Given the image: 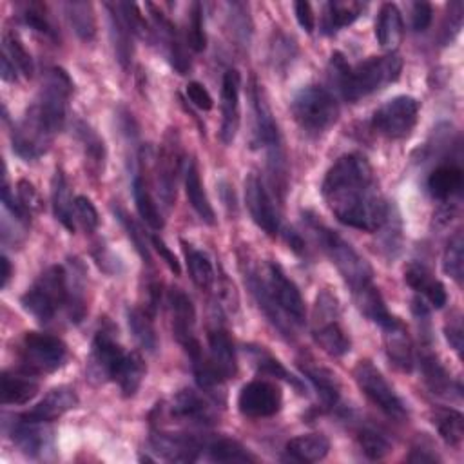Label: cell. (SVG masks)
<instances>
[{
  "label": "cell",
  "instance_id": "obj_1",
  "mask_svg": "<svg viewBox=\"0 0 464 464\" xmlns=\"http://www.w3.org/2000/svg\"><path fill=\"white\" fill-rule=\"evenodd\" d=\"M321 194L334 216L348 227L375 232L388 221L390 207L362 154L341 156L324 174Z\"/></svg>",
  "mask_w": 464,
  "mask_h": 464
},
{
  "label": "cell",
  "instance_id": "obj_5",
  "mask_svg": "<svg viewBox=\"0 0 464 464\" xmlns=\"http://www.w3.org/2000/svg\"><path fill=\"white\" fill-rule=\"evenodd\" d=\"M290 111L301 129L308 132H324L339 118V103L332 91L321 85L299 89L290 103Z\"/></svg>",
  "mask_w": 464,
  "mask_h": 464
},
{
  "label": "cell",
  "instance_id": "obj_27",
  "mask_svg": "<svg viewBox=\"0 0 464 464\" xmlns=\"http://www.w3.org/2000/svg\"><path fill=\"white\" fill-rule=\"evenodd\" d=\"M404 281L408 283V286H411L415 292L422 294L431 306L435 308H442L448 301V294L444 285L430 272V268H426L420 263H410L404 268Z\"/></svg>",
  "mask_w": 464,
  "mask_h": 464
},
{
  "label": "cell",
  "instance_id": "obj_25",
  "mask_svg": "<svg viewBox=\"0 0 464 464\" xmlns=\"http://www.w3.org/2000/svg\"><path fill=\"white\" fill-rule=\"evenodd\" d=\"M76 404H78L76 392L69 386H58V388H53L33 410L24 413V417L47 424L62 417L69 410L76 408Z\"/></svg>",
  "mask_w": 464,
  "mask_h": 464
},
{
  "label": "cell",
  "instance_id": "obj_50",
  "mask_svg": "<svg viewBox=\"0 0 464 464\" xmlns=\"http://www.w3.org/2000/svg\"><path fill=\"white\" fill-rule=\"evenodd\" d=\"M76 134L85 149V154L91 158V161L100 169L103 167V160H105V147L102 138L87 125V123H78L76 125Z\"/></svg>",
  "mask_w": 464,
  "mask_h": 464
},
{
  "label": "cell",
  "instance_id": "obj_46",
  "mask_svg": "<svg viewBox=\"0 0 464 464\" xmlns=\"http://www.w3.org/2000/svg\"><path fill=\"white\" fill-rule=\"evenodd\" d=\"M2 53L7 54V58L13 62L16 71H20L27 78L33 76V72H34L33 58H31L29 51L25 49L24 42L20 40V36L14 31H5V34H4V51Z\"/></svg>",
  "mask_w": 464,
  "mask_h": 464
},
{
  "label": "cell",
  "instance_id": "obj_31",
  "mask_svg": "<svg viewBox=\"0 0 464 464\" xmlns=\"http://www.w3.org/2000/svg\"><path fill=\"white\" fill-rule=\"evenodd\" d=\"M404 34L401 11L395 4H382L375 20V36L384 49H395Z\"/></svg>",
  "mask_w": 464,
  "mask_h": 464
},
{
  "label": "cell",
  "instance_id": "obj_40",
  "mask_svg": "<svg viewBox=\"0 0 464 464\" xmlns=\"http://www.w3.org/2000/svg\"><path fill=\"white\" fill-rule=\"evenodd\" d=\"M183 245V254H185V261H187V268H188V274L194 281L196 286L207 290L212 286L214 279H216V272H214V266H212V261L208 259L207 254H203L201 250L194 248L192 245L181 241Z\"/></svg>",
  "mask_w": 464,
  "mask_h": 464
},
{
  "label": "cell",
  "instance_id": "obj_23",
  "mask_svg": "<svg viewBox=\"0 0 464 464\" xmlns=\"http://www.w3.org/2000/svg\"><path fill=\"white\" fill-rule=\"evenodd\" d=\"M245 283L250 288V294L254 295L257 306L261 308V312L265 314V317L283 334V335H292V323L281 314V310L277 308L272 292L268 288L266 279H263L257 270L250 268L245 274Z\"/></svg>",
  "mask_w": 464,
  "mask_h": 464
},
{
  "label": "cell",
  "instance_id": "obj_59",
  "mask_svg": "<svg viewBox=\"0 0 464 464\" xmlns=\"http://www.w3.org/2000/svg\"><path fill=\"white\" fill-rule=\"evenodd\" d=\"M152 246L156 248V252L160 254V257L169 265V268L178 276V274L181 272V268H179V261L176 259L174 252L165 245V241H163L161 237H158V236H152Z\"/></svg>",
  "mask_w": 464,
  "mask_h": 464
},
{
  "label": "cell",
  "instance_id": "obj_6",
  "mask_svg": "<svg viewBox=\"0 0 464 464\" xmlns=\"http://www.w3.org/2000/svg\"><path fill=\"white\" fill-rule=\"evenodd\" d=\"M250 100H252V112H254V132H252V145L261 147L266 150L268 167L272 176H276V183L285 187V154L281 147V136L277 123L270 112V107L263 96V91L254 82L250 87Z\"/></svg>",
  "mask_w": 464,
  "mask_h": 464
},
{
  "label": "cell",
  "instance_id": "obj_28",
  "mask_svg": "<svg viewBox=\"0 0 464 464\" xmlns=\"http://www.w3.org/2000/svg\"><path fill=\"white\" fill-rule=\"evenodd\" d=\"M208 359L214 370L223 377L230 379L237 372V361H236V352L234 344L228 337V334L223 328H212L208 330Z\"/></svg>",
  "mask_w": 464,
  "mask_h": 464
},
{
  "label": "cell",
  "instance_id": "obj_26",
  "mask_svg": "<svg viewBox=\"0 0 464 464\" xmlns=\"http://www.w3.org/2000/svg\"><path fill=\"white\" fill-rule=\"evenodd\" d=\"M107 11H109V24H111V40H112V47H114V54L120 62V65L123 69H129L130 60H132V53H134V45H132V36L134 31L130 29L125 14L120 9V4H105Z\"/></svg>",
  "mask_w": 464,
  "mask_h": 464
},
{
  "label": "cell",
  "instance_id": "obj_8",
  "mask_svg": "<svg viewBox=\"0 0 464 464\" xmlns=\"http://www.w3.org/2000/svg\"><path fill=\"white\" fill-rule=\"evenodd\" d=\"M67 357V346L62 339L40 334L25 332L20 343V361L25 372L51 373L58 370Z\"/></svg>",
  "mask_w": 464,
  "mask_h": 464
},
{
  "label": "cell",
  "instance_id": "obj_44",
  "mask_svg": "<svg viewBox=\"0 0 464 464\" xmlns=\"http://www.w3.org/2000/svg\"><path fill=\"white\" fill-rule=\"evenodd\" d=\"M420 372H422V379L428 384V388L433 393L439 395H448V392L451 390V381L448 372L440 366V362L435 359L433 353L430 352H422L420 353Z\"/></svg>",
  "mask_w": 464,
  "mask_h": 464
},
{
  "label": "cell",
  "instance_id": "obj_15",
  "mask_svg": "<svg viewBox=\"0 0 464 464\" xmlns=\"http://www.w3.org/2000/svg\"><path fill=\"white\" fill-rule=\"evenodd\" d=\"M283 395L281 390L268 381H250L237 395V408L245 417L265 419L272 417L281 410Z\"/></svg>",
  "mask_w": 464,
  "mask_h": 464
},
{
  "label": "cell",
  "instance_id": "obj_9",
  "mask_svg": "<svg viewBox=\"0 0 464 464\" xmlns=\"http://www.w3.org/2000/svg\"><path fill=\"white\" fill-rule=\"evenodd\" d=\"M417 118L419 102L413 96L399 94L375 109L372 116V127L390 140H401L413 130Z\"/></svg>",
  "mask_w": 464,
  "mask_h": 464
},
{
  "label": "cell",
  "instance_id": "obj_57",
  "mask_svg": "<svg viewBox=\"0 0 464 464\" xmlns=\"http://www.w3.org/2000/svg\"><path fill=\"white\" fill-rule=\"evenodd\" d=\"M16 192H18V199L29 212L40 208V198H38V192L33 187V183H29L27 179H20L16 185Z\"/></svg>",
  "mask_w": 464,
  "mask_h": 464
},
{
  "label": "cell",
  "instance_id": "obj_32",
  "mask_svg": "<svg viewBox=\"0 0 464 464\" xmlns=\"http://www.w3.org/2000/svg\"><path fill=\"white\" fill-rule=\"evenodd\" d=\"M185 194L187 199L190 203V207L196 210V214L208 225H214L216 216H214V208L207 198V192L203 188L201 183V176H199V169L196 160H190L185 167Z\"/></svg>",
  "mask_w": 464,
  "mask_h": 464
},
{
  "label": "cell",
  "instance_id": "obj_47",
  "mask_svg": "<svg viewBox=\"0 0 464 464\" xmlns=\"http://www.w3.org/2000/svg\"><path fill=\"white\" fill-rule=\"evenodd\" d=\"M248 352H250L252 362H254V366L259 373L268 375V377H281V379L288 381L292 386H295L299 392H303V384L297 379H294L274 355H270L266 350H263V346L261 348L259 346L248 348Z\"/></svg>",
  "mask_w": 464,
  "mask_h": 464
},
{
  "label": "cell",
  "instance_id": "obj_13",
  "mask_svg": "<svg viewBox=\"0 0 464 464\" xmlns=\"http://www.w3.org/2000/svg\"><path fill=\"white\" fill-rule=\"evenodd\" d=\"M266 283H268L272 297H274L277 308L281 310V314L292 324H304V319H306L304 299H303L297 285L285 274V270L277 263L268 265Z\"/></svg>",
  "mask_w": 464,
  "mask_h": 464
},
{
  "label": "cell",
  "instance_id": "obj_38",
  "mask_svg": "<svg viewBox=\"0 0 464 464\" xmlns=\"http://www.w3.org/2000/svg\"><path fill=\"white\" fill-rule=\"evenodd\" d=\"M145 372H147V368H145L141 355L136 352H127V355L114 377V382H118L123 397H132L140 390Z\"/></svg>",
  "mask_w": 464,
  "mask_h": 464
},
{
  "label": "cell",
  "instance_id": "obj_22",
  "mask_svg": "<svg viewBox=\"0 0 464 464\" xmlns=\"http://www.w3.org/2000/svg\"><path fill=\"white\" fill-rule=\"evenodd\" d=\"M382 339H384V350L388 359L395 368L401 372H411L413 370V346L411 339L408 335L406 326L401 319H393L390 324L382 326Z\"/></svg>",
  "mask_w": 464,
  "mask_h": 464
},
{
  "label": "cell",
  "instance_id": "obj_52",
  "mask_svg": "<svg viewBox=\"0 0 464 464\" xmlns=\"http://www.w3.org/2000/svg\"><path fill=\"white\" fill-rule=\"evenodd\" d=\"M114 216L118 218V221L121 223V227L125 228L129 239L134 243L138 254L147 261L150 263V252H149V246H147V241H145V234L141 232V228L136 225V221L120 207H114Z\"/></svg>",
  "mask_w": 464,
  "mask_h": 464
},
{
  "label": "cell",
  "instance_id": "obj_16",
  "mask_svg": "<svg viewBox=\"0 0 464 464\" xmlns=\"http://www.w3.org/2000/svg\"><path fill=\"white\" fill-rule=\"evenodd\" d=\"M245 201L254 223L268 236L279 234V216L263 179L250 172L245 179Z\"/></svg>",
  "mask_w": 464,
  "mask_h": 464
},
{
  "label": "cell",
  "instance_id": "obj_42",
  "mask_svg": "<svg viewBox=\"0 0 464 464\" xmlns=\"http://www.w3.org/2000/svg\"><path fill=\"white\" fill-rule=\"evenodd\" d=\"M207 455L214 462H254L256 457L237 440L228 437H218L207 446Z\"/></svg>",
  "mask_w": 464,
  "mask_h": 464
},
{
  "label": "cell",
  "instance_id": "obj_11",
  "mask_svg": "<svg viewBox=\"0 0 464 464\" xmlns=\"http://www.w3.org/2000/svg\"><path fill=\"white\" fill-rule=\"evenodd\" d=\"M56 132L31 105L13 129V150L25 161H33L47 152Z\"/></svg>",
  "mask_w": 464,
  "mask_h": 464
},
{
  "label": "cell",
  "instance_id": "obj_7",
  "mask_svg": "<svg viewBox=\"0 0 464 464\" xmlns=\"http://www.w3.org/2000/svg\"><path fill=\"white\" fill-rule=\"evenodd\" d=\"M353 379L359 390L388 417L395 420H404L408 410L401 397L395 393L392 384L381 373V370L372 361H359L353 368Z\"/></svg>",
  "mask_w": 464,
  "mask_h": 464
},
{
  "label": "cell",
  "instance_id": "obj_19",
  "mask_svg": "<svg viewBox=\"0 0 464 464\" xmlns=\"http://www.w3.org/2000/svg\"><path fill=\"white\" fill-rule=\"evenodd\" d=\"M45 422L31 420L24 415L13 419L9 435L11 440L22 450V453L29 457H40L45 450L51 448V431L44 426Z\"/></svg>",
  "mask_w": 464,
  "mask_h": 464
},
{
  "label": "cell",
  "instance_id": "obj_45",
  "mask_svg": "<svg viewBox=\"0 0 464 464\" xmlns=\"http://www.w3.org/2000/svg\"><path fill=\"white\" fill-rule=\"evenodd\" d=\"M433 424L437 426L440 437L446 444L459 448L464 439V417L457 410H439L433 417Z\"/></svg>",
  "mask_w": 464,
  "mask_h": 464
},
{
  "label": "cell",
  "instance_id": "obj_37",
  "mask_svg": "<svg viewBox=\"0 0 464 464\" xmlns=\"http://www.w3.org/2000/svg\"><path fill=\"white\" fill-rule=\"evenodd\" d=\"M353 295V301H355V306L359 308V312L362 315H366L370 321H373L375 324H379L381 328L390 324L395 315H392L386 308V303L379 292V288L372 283L357 292L352 294Z\"/></svg>",
  "mask_w": 464,
  "mask_h": 464
},
{
  "label": "cell",
  "instance_id": "obj_12",
  "mask_svg": "<svg viewBox=\"0 0 464 464\" xmlns=\"http://www.w3.org/2000/svg\"><path fill=\"white\" fill-rule=\"evenodd\" d=\"M125 355L127 352L116 341L112 330H98L87 359V377L96 384L114 381Z\"/></svg>",
  "mask_w": 464,
  "mask_h": 464
},
{
  "label": "cell",
  "instance_id": "obj_3",
  "mask_svg": "<svg viewBox=\"0 0 464 464\" xmlns=\"http://www.w3.org/2000/svg\"><path fill=\"white\" fill-rule=\"evenodd\" d=\"M304 221L315 243L337 268L352 294L373 283L372 266L344 237H341L335 230L328 228L310 214H304Z\"/></svg>",
  "mask_w": 464,
  "mask_h": 464
},
{
  "label": "cell",
  "instance_id": "obj_36",
  "mask_svg": "<svg viewBox=\"0 0 464 464\" xmlns=\"http://www.w3.org/2000/svg\"><path fill=\"white\" fill-rule=\"evenodd\" d=\"M330 440L323 433L297 435L286 442V453L299 462H317L326 457Z\"/></svg>",
  "mask_w": 464,
  "mask_h": 464
},
{
  "label": "cell",
  "instance_id": "obj_24",
  "mask_svg": "<svg viewBox=\"0 0 464 464\" xmlns=\"http://www.w3.org/2000/svg\"><path fill=\"white\" fill-rule=\"evenodd\" d=\"M170 413L176 419L208 426L216 422V411L210 402H207L199 393L194 390H181L174 395L170 404Z\"/></svg>",
  "mask_w": 464,
  "mask_h": 464
},
{
  "label": "cell",
  "instance_id": "obj_48",
  "mask_svg": "<svg viewBox=\"0 0 464 464\" xmlns=\"http://www.w3.org/2000/svg\"><path fill=\"white\" fill-rule=\"evenodd\" d=\"M442 268L451 279L460 283L462 274H464V239H462L460 230L450 237V241L444 248Z\"/></svg>",
  "mask_w": 464,
  "mask_h": 464
},
{
  "label": "cell",
  "instance_id": "obj_33",
  "mask_svg": "<svg viewBox=\"0 0 464 464\" xmlns=\"http://www.w3.org/2000/svg\"><path fill=\"white\" fill-rule=\"evenodd\" d=\"M38 388L40 384L31 372L2 373V402L4 404H25L38 393Z\"/></svg>",
  "mask_w": 464,
  "mask_h": 464
},
{
  "label": "cell",
  "instance_id": "obj_39",
  "mask_svg": "<svg viewBox=\"0 0 464 464\" xmlns=\"http://www.w3.org/2000/svg\"><path fill=\"white\" fill-rule=\"evenodd\" d=\"M132 196H134V203L138 208V214L141 216V219L154 230H161L163 228V216L145 183V179L136 174L132 179Z\"/></svg>",
  "mask_w": 464,
  "mask_h": 464
},
{
  "label": "cell",
  "instance_id": "obj_55",
  "mask_svg": "<svg viewBox=\"0 0 464 464\" xmlns=\"http://www.w3.org/2000/svg\"><path fill=\"white\" fill-rule=\"evenodd\" d=\"M433 18V7L428 2L411 4V27L417 33H422L430 27Z\"/></svg>",
  "mask_w": 464,
  "mask_h": 464
},
{
  "label": "cell",
  "instance_id": "obj_18",
  "mask_svg": "<svg viewBox=\"0 0 464 464\" xmlns=\"http://www.w3.org/2000/svg\"><path fill=\"white\" fill-rule=\"evenodd\" d=\"M239 87L241 76L236 69H227L221 82V129L219 138L230 145L239 129Z\"/></svg>",
  "mask_w": 464,
  "mask_h": 464
},
{
  "label": "cell",
  "instance_id": "obj_51",
  "mask_svg": "<svg viewBox=\"0 0 464 464\" xmlns=\"http://www.w3.org/2000/svg\"><path fill=\"white\" fill-rule=\"evenodd\" d=\"M187 45L194 51H203L207 45V36L203 31V7L199 2L190 5L188 24H187Z\"/></svg>",
  "mask_w": 464,
  "mask_h": 464
},
{
  "label": "cell",
  "instance_id": "obj_60",
  "mask_svg": "<svg viewBox=\"0 0 464 464\" xmlns=\"http://www.w3.org/2000/svg\"><path fill=\"white\" fill-rule=\"evenodd\" d=\"M446 337H448L450 344L455 348V352L460 353V350H462V326H460V319L450 321V324L446 326Z\"/></svg>",
  "mask_w": 464,
  "mask_h": 464
},
{
  "label": "cell",
  "instance_id": "obj_49",
  "mask_svg": "<svg viewBox=\"0 0 464 464\" xmlns=\"http://www.w3.org/2000/svg\"><path fill=\"white\" fill-rule=\"evenodd\" d=\"M357 442L361 446V451L372 459V460H379V459H384L390 451H392V444L390 440L379 433L377 430L373 428H362L359 430L357 433Z\"/></svg>",
  "mask_w": 464,
  "mask_h": 464
},
{
  "label": "cell",
  "instance_id": "obj_2",
  "mask_svg": "<svg viewBox=\"0 0 464 464\" xmlns=\"http://www.w3.org/2000/svg\"><path fill=\"white\" fill-rule=\"evenodd\" d=\"M334 80L346 102H357L386 85L393 83L402 71V60L395 53L370 56L355 65H348L341 54L332 56Z\"/></svg>",
  "mask_w": 464,
  "mask_h": 464
},
{
  "label": "cell",
  "instance_id": "obj_61",
  "mask_svg": "<svg viewBox=\"0 0 464 464\" xmlns=\"http://www.w3.org/2000/svg\"><path fill=\"white\" fill-rule=\"evenodd\" d=\"M410 460L411 462H433V460H439V457L435 455V451H431V448H426L424 444H420V446L413 448Z\"/></svg>",
  "mask_w": 464,
  "mask_h": 464
},
{
  "label": "cell",
  "instance_id": "obj_17",
  "mask_svg": "<svg viewBox=\"0 0 464 464\" xmlns=\"http://www.w3.org/2000/svg\"><path fill=\"white\" fill-rule=\"evenodd\" d=\"M169 306H170L174 337L178 339V343L185 348V352L190 357L201 350V344L194 335V324H196L194 304L183 290L172 288L169 294Z\"/></svg>",
  "mask_w": 464,
  "mask_h": 464
},
{
  "label": "cell",
  "instance_id": "obj_62",
  "mask_svg": "<svg viewBox=\"0 0 464 464\" xmlns=\"http://www.w3.org/2000/svg\"><path fill=\"white\" fill-rule=\"evenodd\" d=\"M0 74L5 82H14L16 80V67L13 65V62L4 53H2V60H0Z\"/></svg>",
  "mask_w": 464,
  "mask_h": 464
},
{
  "label": "cell",
  "instance_id": "obj_56",
  "mask_svg": "<svg viewBox=\"0 0 464 464\" xmlns=\"http://www.w3.org/2000/svg\"><path fill=\"white\" fill-rule=\"evenodd\" d=\"M187 98L190 100L192 105H196V107L201 109V111H210L212 105H214L210 92H208V91L205 89V85L199 83V82H190V83L187 85Z\"/></svg>",
  "mask_w": 464,
  "mask_h": 464
},
{
  "label": "cell",
  "instance_id": "obj_29",
  "mask_svg": "<svg viewBox=\"0 0 464 464\" xmlns=\"http://www.w3.org/2000/svg\"><path fill=\"white\" fill-rule=\"evenodd\" d=\"M299 368L303 372V375L312 382V386L315 388L321 402L326 408H334L337 406L339 399H341V386L335 379V373H332L328 368L319 366L315 361L312 359H303L299 361Z\"/></svg>",
  "mask_w": 464,
  "mask_h": 464
},
{
  "label": "cell",
  "instance_id": "obj_41",
  "mask_svg": "<svg viewBox=\"0 0 464 464\" xmlns=\"http://www.w3.org/2000/svg\"><path fill=\"white\" fill-rule=\"evenodd\" d=\"M65 14L78 38L91 42L96 34V16L89 2H67Z\"/></svg>",
  "mask_w": 464,
  "mask_h": 464
},
{
  "label": "cell",
  "instance_id": "obj_34",
  "mask_svg": "<svg viewBox=\"0 0 464 464\" xmlns=\"http://www.w3.org/2000/svg\"><path fill=\"white\" fill-rule=\"evenodd\" d=\"M51 203H53V212L54 218L69 230L74 232L76 221H74V212H72V203L74 199L71 198V188L67 183L65 174L62 169H56L53 179H51Z\"/></svg>",
  "mask_w": 464,
  "mask_h": 464
},
{
  "label": "cell",
  "instance_id": "obj_10",
  "mask_svg": "<svg viewBox=\"0 0 464 464\" xmlns=\"http://www.w3.org/2000/svg\"><path fill=\"white\" fill-rule=\"evenodd\" d=\"M337 299L330 292H321L315 303V326L314 339L315 343L330 355L343 357L350 352V337L337 323Z\"/></svg>",
  "mask_w": 464,
  "mask_h": 464
},
{
  "label": "cell",
  "instance_id": "obj_63",
  "mask_svg": "<svg viewBox=\"0 0 464 464\" xmlns=\"http://www.w3.org/2000/svg\"><path fill=\"white\" fill-rule=\"evenodd\" d=\"M0 265H2V288H5L7 283H9V279H11V272H13L11 261L7 259V256H2Z\"/></svg>",
  "mask_w": 464,
  "mask_h": 464
},
{
  "label": "cell",
  "instance_id": "obj_30",
  "mask_svg": "<svg viewBox=\"0 0 464 464\" xmlns=\"http://www.w3.org/2000/svg\"><path fill=\"white\" fill-rule=\"evenodd\" d=\"M366 9V4L357 0H332L324 4L323 9V22L321 27L326 34H334L339 29L353 24L362 11Z\"/></svg>",
  "mask_w": 464,
  "mask_h": 464
},
{
  "label": "cell",
  "instance_id": "obj_20",
  "mask_svg": "<svg viewBox=\"0 0 464 464\" xmlns=\"http://www.w3.org/2000/svg\"><path fill=\"white\" fill-rule=\"evenodd\" d=\"M150 444L154 451L170 462H192L199 457L203 444L187 433H152Z\"/></svg>",
  "mask_w": 464,
  "mask_h": 464
},
{
  "label": "cell",
  "instance_id": "obj_4",
  "mask_svg": "<svg viewBox=\"0 0 464 464\" xmlns=\"http://www.w3.org/2000/svg\"><path fill=\"white\" fill-rule=\"evenodd\" d=\"M69 299L67 272L60 265L47 266L20 297L22 308L38 323H49Z\"/></svg>",
  "mask_w": 464,
  "mask_h": 464
},
{
  "label": "cell",
  "instance_id": "obj_53",
  "mask_svg": "<svg viewBox=\"0 0 464 464\" xmlns=\"http://www.w3.org/2000/svg\"><path fill=\"white\" fill-rule=\"evenodd\" d=\"M72 212H74V221L80 223V227L85 232H94L98 228V223H100L98 210L89 198L76 196L72 203Z\"/></svg>",
  "mask_w": 464,
  "mask_h": 464
},
{
  "label": "cell",
  "instance_id": "obj_35",
  "mask_svg": "<svg viewBox=\"0 0 464 464\" xmlns=\"http://www.w3.org/2000/svg\"><path fill=\"white\" fill-rule=\"evenodd\" d=\"M462 188V169L455 163H442L428 176V190L437 199H450Z\"/></svg>",
  "mask_w": 464,
  "mask_h": 464
},
{
  "label": "cell",
  "instance_id": "obj_14",
  "mask_svg": "<svg viewBox=\"0 0 464 464\" xmlns=\"http://www.w3.org/2000/svg\"><path fill=\"white\" fill-rule=\"evenodd\" d=\"M181 170V147L178 134L174 130L165 134V140L158 150L156 158V185L158 194L167 207L176 199V183Z\"/></svg>",
  "mask_w": 464,
  "mask_h": 464
},
{
  "label": "cell",
  "instance_id": "obj_58",
  "mask_svg": "<svg viewBox=\"0 0 464 464\" xmlns=\"http://www.w3.org/2000/svg\"><path fill=\"white\" fill-rule=\"evenodd\" d=\"M294 13H295V18H297V24L306 33H312L314 27H315V14L312 11V5L304 0H297V2H294Z\"/></svg>",
  "mask_w": 464,
  "mask_h": 464
},
{
  "label": "cell",
  "instance_id": "obj_54",
  "mask_svg": "<svg viewBox=\"0 0 464 464\" xmlns=\"http://www.w3.org/2000/svg\"><path fill=\"white\" fill-rule=\"evenodd\" d=\"M22 18L31 29H34L45 36H54V29L40 4H25L22 9Z\"/></svg>",
  "mask_w": 464,
  "mask_h": 464
},
{
  "label": "cell",
  "instance_id": "obj_21",
  "mask_svg": "<svg viewBox=\"0 0 464 464\" xmlns=\"http://www.w3.org/2000/svg\"><path fill=\"white\" fill-rule=\"evenodd\" d=\"M149 11H150V16L154 20V25H156V31L165 45V51H167V56H169V62L170 65L179 72V74H185L188 69H190V58L187 54V49L178 34V29L176 25L154 5V4H147Z\"/></svg>",
  "mask_w": 464,
  "mask_h": 464
},
{
  "label": "cell",
  "instance_id": "obj_43",
  "mask_svg": "<svg viewBox=\"0 0 464 464\" xmlns=\"http://www.w3.org/2000/svg\"><path fill=\"white\" fill-rule=\"evenodd\" d=\"M127 324L130 334L134 335L136 343L147 350V352H156L158 348V335L154 330V324L149 317L147 312L140 310V308H129L127 310Z\"/></svg>",
  "mask_w": 464,
  "mask_h": 464
}]
</instances>
